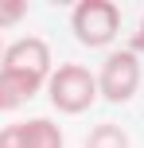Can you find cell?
<instances>
[{"mask_svg": "<svg viewBox=\"0 0 144 148\" xmlns=\"http://www.w3.org/2000/svg\"><path fill=\"white\" fill-rule=\"evenodd\" d=\"M70 27L86 47H105L113 43L117 27H121V8L105 4V0H82L70 12Z\"/></svg>", "mask_w": 144, "mask_h": 148, "instance_id": "1", "label": "cell"}, {"mask_svg": "<svg viewBox=\"0 0 144 148\" xmlns=\"http://www.w3.org/2000/svg\"><path fill=\"white\" fill-rule=\"evenodd\" d=\"M93 94H98L93 74L78 62H66L51 74V105L62 113H86L93 105Z\"/></svg>", "mask_w": 144, "mask_h": 148, "instance_id": "2", "label": "cell"}, {"mask_svg": "<svg viewBox=\"0 0 144 148\" xmlns=\"http://www.w3.org/2000/svg\"><path fill=\"white\" fill-rule=\"evenodd\" d=\"M93 86L101 90V97H109V101H129L132 94H136L140 86V62L132 51H113L105 59V66L101 74L93 78Z\"/></svg>", "mask_w": 144, "mask_h": 148, "instance_id": "3", "label": "cell"}, {"mask_svg": "<svg viewBox=\"0 0 144 148\" xmlns=\"http://www.w3.org/2000/svg\"><path fill=\"white\" fill-rule=\"evenodd\" d=\"M0 62H4V70H8V74H23V78L43 82V78H47V70H51V51H47L43 39L27 35V39H20V43L4 47Z\"/></svg>", "mask_w": 144, "mask_h": 148, "instance_id": "4", "label": "cell"}, {"mask_svg": "<svg viewBox=\"0 0 144 148\" xmlns=\"http://www.w3.org/2000/svg\"><path fill=\"white\" fill-rule=\"evenodd\" d=\"M0 148H62V133L47 117H31L23 125L0 129Z\"/></svg>", "mask_w": 144, "mask_h": 148, "instance_id": "5", "label": "cell"}, {"mask_svg": "<svg viewBox=\"0 0 144 148\" xmlns=\"http://www.w3.org/2000/svg\"><path fill=\"white\" fill-rule=\"evenodd\" d=\"M39 90L35 78H23V74H8L0 70V109H20L23 101H31Z\"/></svg>", "mask_w": 144, "mask_h": 148, "instance_id": "6", "label": "cell"}, {"mask_svg": "<svg viewBox=\"0 0 144 148\" xmlns=\"http://www.w3.org/2000/svg\"><path fill=\"white\" fill-rule=\"evenodd\" d=\"M86 148H129V136L117 125H98L90 136H86Z\"/></svg>", "mask_w": 144, "mask_h": 148, "instance_id": "7", "label": "cell"}, {"mask_svg": "<svg viewBox=\"0 0 144 148\" xmlns=\"http://www.w3.org/2000/svg\"><path fill=\"white\" fill-rule=\"evenodd\" d=\"M27 16V4L23 0H0V27H12Z\"/></svg>", "mask_w": 144, "mask_h": 148, "instance_id": "8", "label": "cell"}, {"mask_svg": "<svg viewBox=\"0 0 144 148\" xmlns=\"http://www.w3.org/2000/svg\"><path fill=\"white\" fill-rule=\"evenodd\" d=\"M129 51H132V55L144 51V31H136V35H132V47H129Z\"/></svg>", "mask_w": 144, "mask_h": 148, "instance_id": "9", "label": "cell"}, {"mask_svg": "<svg viewBox=\"0 0 144 148\" xmlns=\"http://www.w3.org/2000/svg\"><path fill=\"white\" fill-rule=\"evenodd\" d=\"M0 47H4V43H0ZM0 55H4V51H0Z\"/></svg>", "mask_w": 144, "mask_h": 148, "instance_id": "10", "label": "cell"}, {"mask_svg": "<svg viewBox=\"0 0 144 148\" xmlns=\"http://www.w3.org/2000/svg\"><path fill=\"white\" fill-rule=\"evenodd\" d=\"M140 31H144V23H140Z\"/></svg>", "mask_w": 144, "mask_h": 148, "instance_id": "11", "label": "cell"}]
</instances>
